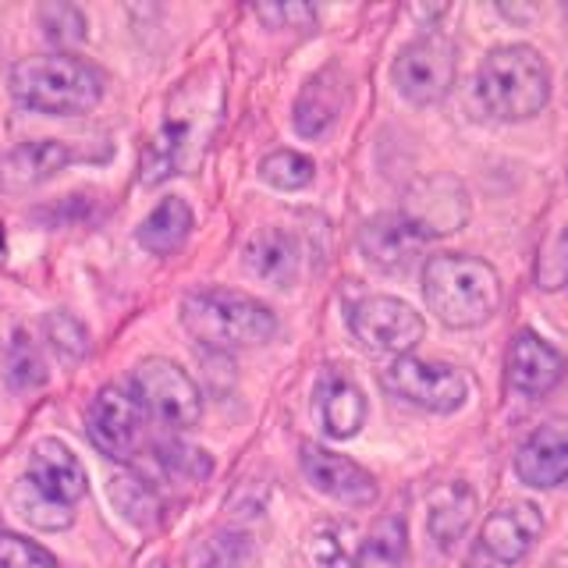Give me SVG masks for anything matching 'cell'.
I'll return each mask as SVG.
<instances>
[{
	"mask_svg": "<svg viewBox=\"0 0 568 568\" xmlns=\"http://www.w3.org/2000/svg\"><path fill=\"white\" fill-rule=\"evenodd\" d=\"M423 298L444 327H484L501 310V277L479 256L437 253L423 266Z\"/></svg>",
	"mask_w": 568,
	"mask_h": 568,
	"instance_id": "1",
	"label": "cell"
},
{
	"mask_svg": "<svg viewBox=\"0 0 568 568\" xmlns=\"http://www.w3.org/2000/svg\"><path fill=\"white\" fill-rule=\"evenodd\" d=\"M182 327L210 352H245L277 334V313L235 288H200L182 302Z\"/></svg>",
	"mask_w": 568,
	"mask_h": 568,
	"instance_id": "2",
	"label": "cell"
},
{
	"mask_svg": "<svg viewBox=\"0 0 568 568\" xmlns=\"http://www.w3.org/2000/svg\"><path fill=\"white\" fill-rule=\"evenodd\" d=\"M550 100V68L526 43L494 47L476 68V103L494 121H529Z\"/></svg>",
	"mask_w": 568,
	"mask_h": 568,
	"instance_id": "3",
	"label": "cell"
},
{
	"mask_svg": "<svg viewBox=\"0 0 568 568\" xmlns=\"http://www.w3.org/2000/svg\"><path fill=\"white\" fill-rule=\"evenodd\" d=\"M11 97L29 111L71 118L93 111L103 97L100 68L75 58V53H40L11 68Z\"/></svg>",
	"mask_w": 568,
	"mask_h": 568,
	"instance_id": "4",
	"label": "cell"
},
{
	"mask_svg": "<svg viewBox=\"0 0 568 568\" xmlns=\"http://www.w3.org/2000/svg\"><path fill=\"white\" fill-rule=\"evenodd\" d=\"M132 398L139 402L142 416L168 426V430H189L203 416V395L189 373L164 359L150 355L132 369Z\"/></svg>",
	"mask_w": 568,
	"mask_h": 568,
	"instance_id": "5",
	"label": "cell"
},
{
	"mask_svg": "<svg viewBox=\"0 0 568 568\" xmlns=\"http://www.w3.org/2000/svg\"><path fill=\"white\" fill-rule=\"evenodd\" d=\"M384 384L408 405L423 408V413H437V416L458 413L469 398L466 373L452 363L419 359V355H402V359L390 363L384 373Z\"/></svg>",
	"mask_w": 568,
	"mask_h": 568,
	"instance_id": "6",
	"label": "cell"
},
{
	"mask_svg": "<svg viewBox=\"0 0 568 568\" xmlns=\"http://www.w3.org/2000/svg\"><path fill=\"white\" fill-rule=\"evenodd\" d=\"M352 337L373 355H402L423 342V316L395 295H366L348 310Z\"/></svg>",
	"mask_w": 568,
	"mask_h": 568,
	"instance_id": "7",
	"label": "cell"
},
{
	"mask_svg": "<svg viewBox=\"0 0 568 568\" xmlns=\"http://www.w3.org/2000/svg\"><path fill=\"white\" fill-rule=\"evenodd\" d=\"M455 47L440 32H426L419 40L405 43L390 64L395 89L416 106H434L452 93L455 85Z\"/></svg>",
	"mask_w": 568,
	"mask_h": 568,
	"instance_id": "8",
	"label": "cell"
},
{
	"mask_svg": "<svg viewBox=\"0 0 568 568\" xmlns=\"http://www.w3.org/2000/svg\"><path fill=\"white\" fill-rule=\"evenodd\" d=\"M85 430L93 448L114 462H132L142 448V434H146V416H142L132 390L106 384L97 390V398L89 402Z\"/></svg>",
	"mask_w": 568,
	"mask_h": 568,
	"instance_id": "9",
	"label": "cell"
},
{
	"mask_svg": "<svg viewBox=\"0 0 568 568\" xmlns=\"http://www.w3.org/2000/svg\"><path fill=\"white\" fill-rule=\"evenodd\" d=\"M302 473H306L310 484L334 497L337 505L348 508H369L377 501V479L369 476V469H363L359 462H352L348 455H337L320 448V444H302Z\"/></svg>",
	"mask_w": 568,
	"mask_h": 568,
	"instance_id": "10",
	"label": "cell"
},
{
	"mask_svg": "<svg viewBox=\"0 0 568 568\" xmlns=\"http://www.w3.org/2000/svg\"><path fill=\"white\" fill-rule=\"evenodd\" d=\"M544 532V515L537 505L515 501L487 515L484 529H479V555L490 558L497 568L519 565L532 547H537Z\"/></svg>",
	"mask_w": 568,
	"mask_h": 568,
	"instance_id": "11",
	"label": "cell"
},
{
	"mask_svg": "<svg viewBox=\"0 0 568 568\" xmlns=\"http://www.w3.org/2000/svg\"><path fill=\"white\" fill-rule=\"evenodd\" d=\"M26 479L40 494H47L50 501L68 505V508H75L89 490V479H85L79 455L58 437H43L32 444Z\"/></svg>",
	"mask_w": 568,
	"mask_h": 568,
	"instance_id": "12",
	"label": "cell"
},
{
	"mask_svg": "<svg viewBox=\"0 0 568 568\" xmlns=\"http://www.w3.org/2000/svg\"><path fill=\"white\" fill-rule=\"evenodd\" d=\"M568 359L537 331H519L508 348V387L526 398H540L565 381Z\"/></svg>",
	"mask_w": 568,
	"mask_h": 568,
	"instance_id": "13",
	"label": "cell"
},
{
	"mask_svg": "<svg viewBox=\"0 0 568 568\" xmlns=\"http://www.w3.org/2000/svg\"><path fill=\"white\" fill-rule=\"evenodd\" d=\"M515 473L526 487L550 490L568 479V419H547L532 430L515 455Z\"/></svg>",
	"mask_w": 568,
	"mask_h": 568,
	"instance_id": "14",
	"label": "cell"
},
{
	"mask_svg": "<svg viewBox=\"0 0 568 568\" xmlns=\"http://www.w3.org/2000/svg\"><path fill=\"white\" fill-rule=\"evenodd\" d=\"M402 213L430 242L434 235H448V231H458L469 221V195L455 178H426V182L408 192V203Z\"/></svg>",
	"mask_w": 568,
	"mask_h": 568,
	"instance_id": "15",
	"label": "cell"
},
{
	"mask_svg": "<svg viewBox=\"0 0 568 568\" xmlns=\"http://www.w3.org/2000/svg\"><path fill=\"white\" fill-rule=\"evenodd\" d=\"M423 245V231L405 213H381V217L366 221V227L359 231L363 256L387 274H405L419 260Z\"/></svg>",
	"mask_w": 568,
	"mask_h": 568,
	"instance_id": "16",
	"label": "cell"
},
{
	"mask_svg": "<svg viewBox=\"0 0 568 568\" xmlns=\"http://www.w3.org/2000/svg\"><path fill=\"white\" fill-rule=\"evenodd\" d=\"M71 160H75V153H71V146L61 139L22 142V146H14L4 160H0V192L22 195L36 185L50 182V178L64 171Z\"/></svg>",
	"mask_w": 568,
	"mask_h": 568,
	"instance_id": "17",
	"label": "cell"
},
{
	"mask_svg": "<svg viewBox=\"0 0 568 568\" xmlns=\"http://www.w3.org/2000/svg\"><path fill=\"white\" fill-rule=\"evenodd\" d=\"M316 419L324 426V434L334 440H348L363 430L366 423V398L355 381L345 373L324 369L316 381Z\"/></svg>",
	"mask_w": 568,
	"mask_h": 568,
	"instance_id": "18",
	"label": "cell"
},
{
	"mask_svg": "<svg viewBox=\"0 0 568 568\" xmlns=\"http://www.w3.org/2000/svg\"><path fill=\"white\" fill-rule=\"evenodd\" d=\"M345 79L337 68H324L320 75H313L306 85H302V93L295 100V132L302 139H320L331 132V124L337 121V114H342L345 106Z\"/></svg>",
	"mask_w": 568,
	"mask_h": 568,
	"instance_id": "19",
	"label": "cell"
},
{
	"mask_svg": "<svg viewBox=\"0 0 568 568\" xmlns=\"http://www.w3.org/2000/svg\"><path fill=\"white\" fill-rule=\"evenodd\" d=\"M298 263H302V248L295 235H288V231H281V227H263L245 245L248 274L274 284V288H288L298 277Z\"/></svg>",
	"mask_w": 568,
	"mask_h": 568,
	"instance_id": "20",
	"label": "cell"
},
{
	"mask_svg": "<svg viewBox=\"0 0 568 568\" xmlns=\"http://www.w3.org/2000/svg\"><path fill=\"white\" fill-rule=\"evenodd\" d=\"M189 231H192V210H189V203L178 200V195H168V200H160L150 210V217L139 224L135 239H139L142 248H146V253L171 256V253H178V248L185 245Z\"/></svg>",
	"mask_w": 568,
	"mask_h": 568,
	"instance_id": "21",
	"label": "cell"
},
{
	"mask_svg": "<svg viewBox=\"0 0 568 568\" xmlns=\"http://www.w3.org/2000/svg\"><path fill=\"white\" fill-rule=\"evenodd\" d=\"M476 515V494L466 484H448L430 497V537L440 550H455V544L466 537Z\"/></svg>",
	"mask_w": 568,
	"mask_h": 568,
	"instance_id": "22",
	"label": "cell"
},
{
	"mask_svg": "<svg viewBox=\"0 0 568 568\" xmlns=\"http://www.w3.org/2000/svg\"><path fill=\"white\" fill-rule=\"evenodd\" d=\"M408 555V529L402 515H381L355 550L352 568H402Z\"/></svg>",
	"mask_w": 568,
	"mask_h": 568,
	"instance_id": "23",
	"label": "cell"
},
{
	"mask_svg": "<svg viewBox=\"0 0 568 568\" xmlns=\"http://www.w3.org/2000/svg\"><path fill=\"white\" fill-rule=\"evenodd\" d=\"M185 150H189V121H168L164 129L146 142V150H142V174H139L142 185L168 182V178L182 168Z\"/></svg>",
	"mask_w": 568,
	"mask_h": 568,
	"instance_id": "24",
	"label": "cell"
},
{
	"mask_svg": "<svg viewBox=\"0 0 568 568\" xmlns=\"http://www.w3.org/2000/svg\"><path fill=\"white\" fill-rule=\"evenodd\" d=\"M352 537L355 532L345 523H320L306 537V561L313 568H352L359 550Z\"/></svg>",
	"mask_w": 568,
	"mask_h": 568,
	"instance_id": "25",
	"label": "cell"
},
{
	"mask_svg": "<svg viewBox=\"0 0 568 568\" xmlns=\"http://www.w3.org/2000/svg\"><path fill=\"white\" fill-rule=\"evenodd\" d=\"M11 501H14L18 515H22V519H26L29 526H36V529L58 532V529H68L71 523H75V508H68V505L50 501V497L36 490L26 476L14 484V490H11Z\"/></svg>",
	"mask_w": 568,
	"mask_h": 568,
	"instance_id": "26",
	"label": "cell"
},
{
	"mask_svg": "<svg viewBox=\"0 0 568 568\" xmlns=\"http://www.w3.org/2000/svg\"><path fill=\"white\" fill-rule=\"evenodd\" d=\"M111 501L124 511V519H132L139 526H150L156 523V511H160V497L156 490L139 476H114L111 479Z\"/></svg>",
	"mask_w": 568,
	"mask_h": 568,
	"instance_id": "27",
	"label": "cell"
},
{
	"mask_svg": "<svg viewBox=\"0 0 568 568\" xmlns=\"http://www.w3.org/2000/svg\"><path fill=\"white\" fill-rule=\"evenodd\" d=\"M316 174L313 156L298 153V150H277L271 156H263L260 164V178L266 185L284 189V192H295V189H306Z\"/></svg>",
	"mask_w": 568,
	"mask_h": 568,
	"instance_id": "28",
	"label": "cell"
},
{
	"mask_svg": "<svg viewBox=\"0 0 568 568\" xmlns=\"http://www.w3.org/2000/svg\"><path fill=\"white\" fill-rule=\"evenodd\" d=\"M43 331H47L50 348L58 352L64 363H79V359H85V352H89V334H85V327H82L71 313H50V316H47V324H43Z\"/></svg>",
	"mask_w": 568,
	"mask_h": 568,
	"instance_id": "29",
	"label": "cell"
},
{
	"mask_svg": "<svg viewBox=\"0 0 568 568\" xmlns=\"http://www.w3.org/2000/svg\"><path fill=\"white\" fill-rule=\"evenodd\" d=\"M40 22H43L47 40L61 43V47L85 40V18L75 4H43Z\"/></svg>",
	"mask_w": 568,
	"mask_h": 568,
	"instance_id": "30",
	"label": "cell"
},
{
	"mask_svg": "<svg viewBox=\"0 0 568 568\" xmlns=\"http://www.w3.org/2000/svg\"><path fill=\"white\" fill-rule=\"evenodd\" d=\"M8 377L14 387H36L47 381L43 373V363H40V352H36V345L29 342L26 331L14 334L11 342V352H8Z\"/></svg>",
	"mask_w": 568,
	"mask_h": 568,
	"instance_id": "31",
	"label": "cell"
},
{
	"mask_svg": "<svg viewBox=\"0 0 568 568\" xmlns=\"http://www.w3.org/2000/svg\"><path fill=\"white\" fill-rule=\"evenodd\" d=\"M0 568H58L53 555L36 540L0 532Z\"/></svg>",
	"mask_w": 568,
	"mask_h": 568,
	"instance_id": "32",
	"label": "cell"
},
{
	"mask_svg": "<svg viewBox=\"0 0 568 568\" xmlns=\"http://www.w3.org/2000/svg\"><path fill=\"white\" fill-rule=\"evenodd\" d=\"M160 462H164L171 476H182V479H206L213 469L206 452L189 448V444H178V440L160 444Z\"/></svg>",
	"mask_w": 568,
	"mask_h": 568,
	"instance_id": "33",
	"label": "cell"
},
{
	"mask_svg": "<svg viewBox=\"0 0 568 568\" xmlns=\"http://www.w3.org/2000/svg\"><path fill=\"white\" fill-rule=\"evenodd\" d=\"M256 14L263 18V22H271L274 29L295 26V22L310 26L316 18V11L310 4H263V8H256Z\"/></svg>",
	"mask_w": 568,
	"mask_h": 568,
	"instance_id": "34",
	"label": "cell"
},
{
	"mask_svg": "<svg viewBox=\"0 0 568 568\" xmlns=\"http://www.w3.org/2000/svg\"><path fill=\"white\" fill-rule=\"evenodd\" d=\"M561 245H565V256H558V260H561V274H558V284H561V281H568V235L561 239Z\"/></svg>",
	"mask_w": 568,
	"mask_h": 568,
	"instance_id": "35",
	"label": "cell"
},
{
	"mask_svg": "<svg viewBox=\"0 0 568 568\" xmlns=\"http://www.w3.org/2000/svg\"><path fill=\"white\" fill-rule=\"evenodd\" d=\"M550 568H568V555H558L555 561H550Z\"/></svg>",
	"mask_w": 568,
	"mask_h": 568,
	"instance_id": "36",
	"label": "cell"
},
{
	"mask_svg": "<svg viewBox=\"0 0 568 568\" xmlns=\"http://www.w3.org/2000/svg\"><path fill=\"white\" fill-rule=\"evenodd\" d=\"M0 245H4V242H0Z\"/></svg>",
	"mask_w": 568,
	"mask_h": 568,
	"instance_id": "37",
	"label": "cell"
}]
</instances>
